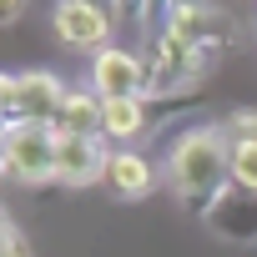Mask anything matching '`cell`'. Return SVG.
Segmentation results:
<instances>
[{"label":"cell","instance_id":"30bf717a","mask_svg":"<svg viewBox=\"0 0 257 257\" xmlns=\"http://www.w3.org/2000/svg\"><path fill=\"white\" fill-rule=\"evenodd\" d=\"M56 132H66V137H101V96L91 86H66V101L56 111Z\"/></svg>","mask_w":257,"mask_h":257},{"label":"cell","instance_id":"8992f818","mask_svg":"<svg viewBox=\"0 0 257 257\" xmlns=\"http://www.w3.org/2000/svg\"><path fill=\"white\" fill-rule=\"evenodd\" d=\"M106 137H66L56 132V182L61 187H91L106 182Z\"/></svg>","mask_w":257,"mask_h":257},{"label":"cell","instance_id":"52a82bcc","mask_svg":"<svg viewBox=\"0 0 257 257\" xmlns=\"http://www.w3.org/2000/svg\"><path fill=\"white\" fill-rule=\"evenodd\" d=\"M61 101H66V81H56L51 71H16V106H11V121L56 126Z\"/></svg>","mask_w":257,"mask_h":257},{"label":"cell","instance_id":"ba28073f","mask_svg":"<svg viewBox=\"0 0 257 257\" xmlns=\"http://www.w3.org/2000/svg\"><path fill=\"white\" fill-rule=\"evenodd\" d=\"M106 187H111L121 202H142V197L157 187V167H152L142 152L121 147V152H111V162H106Z\"/></svg>","mask_w":257,"mask_h":257},{"label":"cell","instance_id":"7c38bea8","mask_svg":"<svg viewBox=\"0 0 257 257\" xmlns=\"http://www.w3.org/2000/svg\"><path fill=\"white\" fill-rule=\"evenodd\" d=\"M232 187L237 192H257V137L252 142H232Z\"/></svg>","mask_w":257,"mask_h":257},{"label":"cell","instance_id":"9a60e30c","mask_svg":"<svg viewBox=\"0 0 257 257\" xmlns=\"http://www.w3.org/2000/svg\"><path fill=\"white\" fill-rule=\"evenodd\" d=\"M0 172H6V116H0Z\"/></svg>","mask_w":257,"mask_h":257},{"label":"cell","instance_id":"5b68a950","mask_svg":"<svg viewBox=\"0 0 257 257\" xmlns=\"http://www.w3.org/2000/svg\"><path fill=\"white\" fill-rule=\"evenodd\" d=\"M101 101H116V96H147L152 86V71L137 51H121V46H106L91 56V81H86Z\"/></svg>","mask_w":257,"mask_h":257},{"label":"cell","instance_id":"5bb4252c","mask_svg":"<svg viewBox=\"0 0 257 257\" xmlns=\"http://www.w3.org/2000/svg\"><path fill=\"white\" fill-rule=\"evenodd\" d=\"M21 11H26V0H0V26H16Z\"/></svg>","mask_w":257,"mask_h":257},{"label":"cell","instance_id":"3957f363","mask_svg":"<svg viewBox=\"0 0 257 257\" xmlns=\"http://www.w3.org/2000/svg\"><path fill=\"white\" fill-rule=\"evenodd\" d=\"M212 61H217L212 51H202L187 36H177L172 26H162L157 41H152V66H147L152 71V91H187Z\"/></svg>","mask_w":257,"mask_h":257},{"label":"cell","instance_id":"9c48e42d","mask_svg":"<svg viewBox=\"0 0 257 257\" xmlns=\"http://www.w3.org/2000/svg\"><path fill=\"white\" fill-rule=\"evenodd\" d=\"M207 227H212L217 237H227V242H257V192H237V187H232V192L212 207Z\"/></svg>","mask_w":257,"mask_h":257},{"label":"cell","instance_id":"6da1fadb","mask_svg":"<svg viewBox=\"0 0 257 257\" xmlns=\"http://www.w3.org/2000/svg\"><path fill=\"white\" fill-rule=\"evenodd\" d=\"M167 187L182 212L212 217V207L232 192V142L222 126H192L167 152Z\"/></svg>","mask_w":257,"mask_h":257},{"label":"cell","instance_id":"277c9868","mask_svg":"<svg viewBox=\"0 0 257 257\" xmlns=\"http://www.w3.org/2000/svg\"><path fill=\"white\" fill-rule=\"evenodd\" d=\"M51 26L76 51H106L111 46L116 11L101 6V0H56V6H51Z\"/></svg>","mask_w":257,"mask_h":257},{"label":"cell","instance_id":"8fae6325","mask_svg":"<svg viewBox=\"0 0 257 257\" xmlns=\"http://www.w3.org/2000/svg\"><path fill=\"white\" fill-rule=\"evenodd\" d=\"M152 121V106L147 96H116V101H101V137L111 142H137Z\"/></svg>","mask_w":257,"mask_h":257},{"label":"cell","instance_id":"2e32d148","mask_svg":"<svg viewBox=\"0 0 257 257\" xmlns=\"http://www.w3.org/2000/svg\"><path fill=\"white\" fill-rule=\"evenodd\" d=\"M101 6H111V0H101Z\"/></svg>","mask_w":257,"mask_h":257},{"label":"cell","instance_id":"7a4b0ae2","mask_svg":"<svg viewBox=\"0 0 257 257\" xmlns=\"http://www.w3.org/2000/svg\"><path fill=\"white\" fill-rule=\"evenodd\" d=\"M6 172L26 187L56 182V126L6 121Z\"/></svg>","mask_w":257,"mask_h":257},{"label":"cell","instance_id":"4fadbf2b","mask_svg":"<svg viewBox=\"0 0 257 257\" xmlns=\"http://www.w3.org/2000/svg\"><path fill=\"white\" fill-rule=\"evenodd\" d=\"M222 132H227V142H252L257 137V111H232L222 121Z\"/></svg>","mask_w":257,"mask_h":257}]
</instances>
